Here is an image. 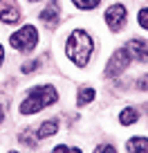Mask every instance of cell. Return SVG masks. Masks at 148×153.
<instances>
[{
	"instance_id": "e0dca14e",
	"label": "cell",
	"mask_w": 148,
	"mask_h": 153,
	"mask_svg": "<svg viewBox=\"0 0 148 153\" xmlns=\"http://www.w3.org/2000/svg\"><path fill=\"white\" fill-rule=\"evenodd\" d=\"M137 88L139 90H148V74H144V76L137 79Z\"/></svg>"
},
{
	"instance_id": "d6986e66",
	"label": "cell",
	"mask_w": 148,
	"mask_h": 153,
	"mask_svg": "<svg viewBox=\"0 0 148 153\" xmlns=\"http://www.w3.org/2000/svg\"><path fill=\"white\" fill-rule=\"evenodd\" d=\"M2 61H5V50H2V45H0V65H2Z\"/></svg>"
},
{
	"instance_id": "2e32d148",
	"label": "cell",
	"mask_w": 148,
	"mask_h": 153,
	"mask_svg": "<svg viewBox=\"0 0 148 153\" xmlns=\"http://www.w3.org/2000/svg\"><path fill=\"white\" fill-rule=\"evenodd\" d=\"M137 20H139V25H141L144 29H148V7H144V9L137 14Z\"/></svg>"
},
{
	"instance_id": "5b68a950",
	"label": "cell",
	"mask_w": 148,
	"mask_h": 153,
	"mask_svg": "<svg viewBox=\"0 0 148 153\" xmlns=\"http://www.w3.org/2000/svg\"><path fill=\"white\" fill-rule=\"evenodd\" d=\"M126 20H128V11H126L124 5H112L105 11V25H108L112 32H121Z\"/></svg>"
},
{
	"instance_id": "9c48e42d",
	"label": "cell",
	"mask_w": 148,
	"mask_h": 153,
	"mask_svg": "<svg viewBox=\"0 0 148 153\" xmlns=\"http://www.w3.org/2000/svg\"><path fill=\"white\" fill-rule=\"evenodd\" d=\"M58 131V120H47V122H43L40 124V128H38V140H47V137H52L54 133Z\"/></svg>"
},
{
	"instance_id": "30bf717a",
	"label": "cell",
	"mask_w": 148,
	"mask_h": 153,
	"mask_svg": "<svg viewBox=\"0 0 148 153\" xmlns=\"http://www.w3.org/2000/svg\"><path fill=\"white\" fill-rule=\"evenodd\" d=\"M119 117H121V124L124 126H130V124H135V122L139 120V110L137 108H124Z\"/></svg>"
},
{
	"instance_id": "ffe728a7",
	"label": "cell",
	"mask_w": 148,
	"mask_h": 153,
	"mask_svg": "<svg viewBox=\"0 0 148 153\" xmlns=\"http://www.w3.org/2000/svg\"><path fill=\"white\" fill-rule=\"evenodd\" d=\"M5 120V110H2V106H0V122Z\"/></svg>"
},
{
	"instance_id": "9a60e30c",
	"label": "cell",
	"mask_w": 148,
	"mask_h": 153,
	"mask_svg": "<svg viewBox=\"0 0 148 153\" xmlns=\"http://www.w3.org/2000/svg\"><path fill=\"white\" fill-rule=\"evenodd\" d=\"M36 68H38V61H25L23 65H20V72H23V74H29V72H34Z\"/></svg>"
},
{
	"instance_id": "277c9868",
	"label": "cell",
	"mask_w": 148,
	"mask_h": 153,
	"mask_svg": "<svg viewBox=\"0 0 148 153\" xmlns=\"http://www.w3.org/2000/svg\"><path fill=\"white\" fill-rule=\"evenodd\" d=\"M130 61H133V59H130V54H128V50H126V48L117 50V52L110 56L108 65H105V76H108V79H115V76L124 74V70L128 68Z\"/></svg>"
},
{
	"instance_id": "3957f363",
	"label": "cell",
	"mask_w": 148,
	"mask_h": 153,
	"mask_svg": "<svg viewBox=\"0 0 148 153\" xmlns=\"http://www.w3.org/2000/svg\"><path fill=\"white\" fill-rule=\"evenodd\" d=\"M9 43H11L14 50H18L23 54L32 52L36 48V43H38V29L34 27V25H25V27H20L18 32H14L9 36Z\"/></svg>"
},
{
	"instance_id": "6da1fadb",
	"label": "cell",
	"mask_w": 148,
	"mask_h": 153,
	"mask_svg": "<svg viewBox=\"0 0 148 153\" xmlns=\"http://www.w3.org/2000/svg\"><path fill=\"white\" fill-rule=\"evenodd\" d=\"M58 101V92L52 83H40V86H34L32 90L27 92L23 101H20V113L23 115H34V113H40L43 108L56 104Z\"/></svg>"
},
{
	"instance_id": "8fae6325",
	"label": "cell",
	"mask_w": 148,
	"mask_h": 153,
	"mask_svg": "<svg viewBox=\"0 0 148 153\" xmlns=\"http://www.w3.org/2000/svg\"><path fill=\"white\" fill-rule=\"evenodd\" d=\"M126 149L128 151H148V140L146 137H130L128 144H126Z\"/></svg>"
},
{
	"instance_id": "8992f818",
	"label": "cell",
	"mask_w": 148,
	"mask_h": 153,
	"mask_svg": "<svg viewBox=\"0 0 148 153\" xmlns=\"http://www.w3.org/2000/svg\"><path fill=\"white\" fill-rule=\"evenodd\" d=\"M20 20V7L16 0H0V23L14 25Z\"/></svg>"
},
{
	"instance_id": "4fadbf2b",
	"label": "cell",
	"mask_w": 148,
	"mask_h": 153,
	"mask_svg": "<svg viewBox=\"0 0 148 153\" xmlns=\"http://www.w3.org/2000/svg\"><path fill=\"white\" fill-rule=\"evenodd\" d=\"M20 142L25 144V146H36V140H34V131L32 128H27V131H23V133H20Z\"/></svg>"
},
{
	"instance_id": "ba28073f",
	"label": "cell",
	"mask_w": 148,
	"mask_h": 153,
	"mask_svg": "<svg viewBox=\"0 0 148 153\" xmlns=\"http://www.w3.org/2000/svg\"><path fill=\"white\" fill-rule=\"evenodd\" d=\"M58 18H61V9H58V0H49L47 7L40 11V20L47 25L49 29H54L58 25Z\"/></svg>"
},
{
	"instance_id": "5bb4252c",
	"label": "cell",
	"mask_w": 148,
	"mask_h": 153,
	"mask_svg": "<svg viewBox=\"0 0 148 153\" xmlns=\"http://www.w3.org/2000/svg\"><path fill=\"white\" fill-rule=\"evenodd\" d=\"M72 2H74L79 9H94V7H99L101 0H72Z\"/></svg>"
},
{
	"instance_id": "44dd1931",
	"label": "cell",
	"mask_w": 148,
	"mask_h": 153,
	"mask_svg": "<svg viewBox=\"0 0 148 153\" xmlns=\"http://www.w3.org/2000/svg\"><path fill=\"white\" fill-rule=\"evenodd\" d=\"M29 2H38V0H29Z\"/></svg>"
},
{
	"instance_id": "52a82bcc",
	"label": "cell",
	"mask_w": 148,
	"mask_h": 153,
	"mask_svg": "<svg viewBox=\"0 0 148 153\" xmlns=\"http://www.w3.org/2000/svg\"><path fill=\"white\" fill-rule=\"evenodd\" d=\"M126 50H128L130 59L139 63H148V43L141 41V38H130L126 43Z\"/></svg>"
},
{
	"instance_id": "7c38bea8",
	"label": "cell",
	"mask_w": 148,
	"mask_h": 153,
	"mask_svg": "<svg viewBox=\"0 0 148 153\" xmlns=\"http://www.w3.org/2000/svg\"><path fill=\"white\" fill-rule=\"evenodd\" d=\"M90 101H94V90H92V88H81V90H79V97H77V104L88 106Z\"/></svg>"
},
{
	"instance_id": "7a4b0ae2",
	"label": "cell",
	"mask_w": 148,
	"mask_h": 153,
	"mask_svg": "<svg viewBox=\"0 0 148 153\" xmlns=\"http://www.w3.org/2000/svg\"><path fill=\"white\" fill-rule=\"evenodd\" d=\"M94 52V41L85 29H74L67 38V59L77 68H85Z\"/></svg>"
},
{
	"instance_id": "ac0fdd59",
	"label": "cell",
	"mask_w": 148,
	"mask_h": 153,
	"mask_svg": "<svg viewBox=\"0 0 148 153\" xmlns=\"http://www.w3.org/2000/svg\"><path fill=\"white\" fill-rule=\"evenodd\" d=\"M94 151H117V149L112 146V144H99V146H96Z\"/></svg>"
}]
</instances>
